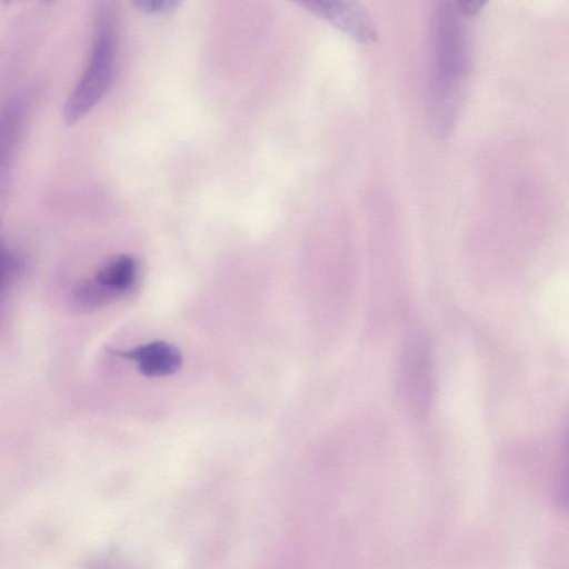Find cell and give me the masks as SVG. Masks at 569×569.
<instances>
[{"instance_id": "obj_8", "label": "cell", "mask_w": 569, "mask_h": 569, "mask_svg": "<svg viewBox=\"0 0 569 569\" xmlns=\"http://www.w3.org/2000/svg\"><path fill=\"white\" fill-rule=\"evenodd\" d=\"M119 297L93 279L80 283L73 292V302L80 310L103 307Z\"/></svg>"}, {"instance_id": "obj_1", "label": "cell", "mask_w": 569, "mask_h": 569, "mask_svg": "<svg viewBox=\"0 0 569 569\" xmlns=\"http://www.w3.org/2000/svg\"><path fill=\"white\" fill-rule=\"evenodd\" d=\"M433 76L426 104V121L436 138L448 137L455 128L466 96L468 54L457 13L447 0H439L432 26Z\"/></svg>"}, {"instance_id": "obj_4", "label": "cell", "mask_w": 569, "mask_h": 569, "mask_svg": "<svg viewBox=\"0 0 569 569\" xmlns=\"http://www.w3.org/2000/svg\"><path fill=\"white\" fill-rule=\"evenodd\" d=\"M361 44L375 43L377 28L360 0H291Z\"/></svg>"}, {"instance_id": "obj_6", "label": "cell", "mask_w": 569, "mask_h": 569, "mask_svg": "<svg viewBox=\"0 0 569 569\" xmlns=\"http://www.w3.org/2000/svg\"><path fill=\"white\" fill-rule=\"evenodd\" d=\"M138 276L137 260L128 254H118L100 267L94 280L121 298L136 287Z\"/></svg>"}, {"instance_id": "obj_7", "label": "cell", "mask_w": 569, "mask_h": 569, "mask_svg": "<svg viewBox=\"0 0 569 569\" xmlns=\"http://www.w3.org/2000/svg\"><path fill=\"white\" fill-rule=\"evenodd\" d=\"M20 102L10 103L0 112V199L6 191L13 148L22 124Z\"/></svg>"}, {"instance_id": "obj_5", "label": "cell", "mask_w": 569, "mask_h": 569, "mask_svg": "<svg viewBox=\"0 0 569 569\" xmlns=\"http://www.w3.org/2000/svg\"><path fill=\"white\" fill-rule=\"evenodd\" d=\"M113 356L136 362L146 377H163L174 373L182 365L180 351L166 341H152L129 350L108 348Z\"/></svg>"}, {"instance_id": "obj_11", "label": "cell", "mask_w": 569, "mask_h": 569, "mask_svg": "<svg viewBox=\"0 0 569 569\" xmlns=\"http://www.w3.org/2000/svg\"><path fill=\"white\" fill-rule=\"evenodd\" d=\"M489 0H456V7L459 14L471 18L477 16Z\"/></svg>"}, {"instance_id": "obj_2", "label": "cell", "mask_w": 569, "mask_h": 569, "mask_svg": "<svg viewBox=\"0 0 569 569\" xmlns=\"http://www.w3.org/2000/svg\"><path fill=\"white\" fill-rule=\"evenodd\" d=\"M114 64L113 23L111 14L103 11L99 18L88 64L63 108V120L68 126L78 122L102 99L112 82Z\"/></svg>"}, {"instance_id": "obj_3", "label": "cell", "mask_w": 569, "mask_h": 569, "mask_svg": "<svg viewBox=\"0 0 569 569\" xmlns=\"http://www.w3.org/2000/svg\"><path fill=\"white\" fill-rule=\"evenodd\" d=\"M400 396L411 415L425 418L433 396V368L428 345L420 338L410 339L399 366Z\"/></svg>"}, {"instance_id": "obj_10", "label": "cell", "mask_w": 569, "mask_h": 569, "mask_svg": "<svg viewBox=\"0 0 569 569\" xmlns=\"http://www.w3.org/2000/svg\"><path fill=\"white\" fill-rule=\"evenodd\" d=\"M19 270L17 258L0 241V296Z\"/></svg>"}, {"instance_id": "obj_12", "label": "cell", "mask_w": 569, "mask_h": 569, "mask_svg": "<svg viewBox=\"0 0 569 569\" xmlns=\"http://www.w3.org/2000/svg\"><path fill=\"white\" fill-rule=\"evenodd\" d=\"M8 1V0H7Z\"/></svg>"}, {"instance_id": "obj_9", "label": "cell", "mask_w": 569, "mask_h": 569, "mask_svg": "<svg viewBox=\"0 0 569 569\" xmlns=\"http://www.w3.org/2000/svg\"><path fill=\"white\" fill-rule=\"evenodd\" d=\"M133 7L147 14H170L177 11L183 0H131Z\"/></svg>"}]
</instances>
